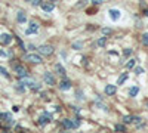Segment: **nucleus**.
I'll return each mask as SVG.
<instances>
[{"label": "nucleus", "mask_w": 148, "mask_h": 133, "mask_svg": "<svg viewBox=\"0 0 148 133\" xmlns=\"http://www.w3.org/2000/svg\"><path fill=\"white\" fill-rule=\"evenodd\" d=\"M102 33L107 35V34H111V33H113V30H111V28H102Z\"/></svg>", "instance_id": "nucleus-25"}, {"label": "nucleus", "mask_w": 148, "mask_h": 133, "mask_svg": "<svg viewBox=\"0 0 148 133\" xmlns=\"http://www.w3.org/2000/svg\"><path fill=\"white\" fill-rule=\"evenodd\" d=\"M37 31H39V25H37V24L34 22V21H31L30 22V27L27 28V34H34V33H37Z\"/></svg>", "instance_id": "nucleus-8"}, {"label": "nucleus", "mask_w": 148, "mask_h": 133, "mask_svg": "<svg viewBox=\"0 0 148 133\" xmlns=\"http://www.w3.org/2000/svg\"><path fill=\"white\" fill-rule=\"evenodd\" d=\"M25 61H28L31 64H40L42 62V56L36 55V53H28V55H25Z\"/></svg>", "instance_id": "nucleus-2"}, {"label": "nucleus", "mask_w": 148, "mask_h": 133, "mask_svg": "<svg viewBox=\"0 0 148 133\" xmlns=\"http://www.w3.org/2000/svg\"><path fill=\"white\" fill-rule=\"evenodd\" d=\"M73 123H74V127H79V126H80V120H79V118H76Z\"/></svg>", "instance_id": "nucleus-28"}, {"label": "nucleus", "mask_w": 148, "mask_h": 133, "mask_svg": "<svg viewBox=\"0 0 148 133\" xmlns=\"http://www.w3.org/2000/svg\"><path fill=\"white\" fill-rule=\"evenodd\" d=\"M31 3H33V6H39V5L42 3V0H33Z\"/></svg>", "instance_id": "nucleus-27"}, {"label": "nucleus", "mask_w": 148, "mask_h": 133, "mask_svg": "<svg viewBox=\"0 0 148 133\" xmlns=\"http://www.w3.org/2000/svg\"><path fill=\"white\" fill-rule=\"evenodd\" d=\"M37 50H39V53H42V55L49 56V55H52V53H53V47H52L51 44H42Z\"/></svg>", "instance_id": "nucleus-1"}, {"label": "nucleus", "mask_w": 148, "mask_h": 133, "mask_svg": "<svg viewBox=\"0 0 148 133\" xmlns=\"http://www.w3.org/2000/svg\"><path fill=\"white\" fill-rule=\"evenodd\" d=\"M16 40H18V43H19V46H21V49H22V50H25V46H24V43L21 42V39H19V37H16Z\"/></svg>", "instance_id": "nucleus-26"}, {"label": "nucleus", "mask_w": 148, "mask_h": 133, "mask_svg": "<svg viewBox=\"0 0 148 133\" xmlns=\"http://www.w3.org/2000/svg\"><path fill=\"white\" fill-rule=\"evenodd\" d=\"M59 89L61 90H68V89H71V81L70 80H62V81H61L59 83Z\"/></svg>", "instance_id": "nucleus-10"}, {"label": "nucleus", "mask_w": 148, "mask_h": 133, "mask_svg": "<svg viewBox=\"0 0 148 133\" xmlns=\"http://www.w3.org/2000/svg\"><path fill=\"white\" fill-rule=\"evenodd\" d=\"M142 72H144L142 67H136V68H135V74H142Z\"/></svg>", "instance_id": "nucleus-24"}, {"label": "nucleus", "mask_w": 148, "mask_h": 133, "mask_svg": "<svg viewBox=\"0 0 148 133\" xmlns=\"http://www.w3.org/2000/svg\"><path fill=\"white\" fill-rule=\"evenodd\" d=\"M135 117L133 115H126L125 118H123V121H125V124H129V123H133Z\"/></svg>", "instance_id": "nucleus-15"}, {"label": "nucleus", "mask_w": 148, "mask_h": 133, "mask_svg": "<svg viewBox=\"0 0 148 133\" xmlns=\"http://www.w3.org/2000/svg\"><path fill=\"white\" fill-rule=\"evenodd\" d=\"M110 16H111V19H113V21H117V19L120 18V10H117V9H110Z\"/></svg>", "instance_id": "nucleus-11"}, {"label": "nucleus", "mask_w": 148, "mask_h": 133, "mask_svg": "<svg viewBox=\"0 0 148 133\" xmlns=\"http://www.w3.org/2000/svg\"><path fill=\"white\" fill-rule=\"evenodd\" d=\"M116 90H117V87L114 86V84H107L105 89H104V92H105V95H107V96L114 95V93H116Z\"/></svg>", "instance_id": "nucleus-6"}, {"label": "nucleus", "mask_w": 148, "mask_h": 133, "mask_svg": "<svg viewBox=\"0 0 148 133\" xmlns=\"http://www.w3.org/2000/svg\"><path fill=\"white\" fill-rule=\"evenodd\" d=\"M114 129H116V132H125V130H126V127L123 126V124H116Z\"/></svg>", "instance_id": "nucleus-21"}, {"label": "nucleus", "mask_w": 148, "mask_h": 133, "mask_svg": "<svg viewBox=\"0 0 148 133\" xmlns=\"http://www.w3.org/2000/svg\"><path fill=\"white\" fill-rule=\"evenodd\" d=\"M42 8H43V10H45V12H52L55 6H53V3H43V5H42Z\"/></svg>", "instance_id": "nucleus-14"}, {"label": "nucleus", "mask_w": 148, "mask_h": 133, "mask_svg": "<svg viewBox=\"0 0 148 133\" xmlns=\"http://www.w3.org/2000/svg\"><path fill=\"white\" fill-rule=\"evenodd\" d=\"M12 42V35H9V34H0V43L2 44H9Z\"/></svg>", "instance_id": "nucleus-9"}, {"label": "nucleus", "mask_w": 148, "mask_h": 133, "mask_svg": "<svg viewBox=\"0 0 148 133\" xmlns=\"http://www.w3.org/2000/svg\"><path fill=\"white\" fill-rule=\"evenodd\" d=\"M138 92H139V89H138L136 86H133V87L129 90V95H130V96H136V95H138Z\"/></svg>", "instance_id": "nucleus-18"}, {"label": "nucleus", "mask_w": 148, "mask_h": 133, "mask_svg": "<svg viewBox=\"0 0 148 133\" xmlns=\"http://www.w3.org/2000/svg\"><path fill=\"white\" fill-rule=\"evenodd\" d=\"M82 6H86V0H80V3L77 5V8H82Z\"/></svg>", "instance_id": "nucleus-30"}, {"label": "nucleus", "mask_w": 148, "mask_h": 133, "mask_svg": "<svg viewBox=\"0 0 148 133\" xmlns=\"http://www.w3.org/2000/svg\"><path fill=\"white\" fill-rule=\"evenodd\" d=\"M123 53H125V56H129L132 53V49H125V52H123Z\"/></svg>", "instance_id": "nucleus-29"}, {"label": "nucleus", "mask_w": 148, "mask_h": 133, "mask_svg": "<svg viewBox=\"0 0 148 133\" xmlns=\"http://www.w3.org/2000/svg\"><path fill=\"white\" fill-rule=\"evenodd\" d=\"M126 78H127V74L125 72V74H121V76L119 77V80H117V84H123V83L126 81Z\"/></svg>", "instance_id": "nucleus-17"}, {"label": "nucleus", "mask_w": 148, "mask_h": 133, "mask_svg": "<svg viewBox=\"0 0 148 133\" xmlns=\"http://www.w3.org/2000/svg\"><path fill=\"white\" fill-rule=\"evenodd\" d=\"M126 67H127L129 70H130V68H133V67H135V59H130V61L126 64Z\"/></svg>", "instance_id": "nucleus-23"}, {"label": "nucleus", "mask_w": 148, "mask_h": 133, "mask_svg": "<svg viewBox=\"0 0 148 133\" xmlns=\"http://www.w3.org/2000/svg\"><path fill=\"white\" fill-rule=\"evenodd\" d=\"M144 15H147V16H148V9L145 10V14H144Z\"/></svg>", "instance_id": "nucleus-33"}, {"label": "nucleus", "mask_w": 148, "mask_h": 133, "mask_svg": "<svg viewBox=\"0 0 148 133\" xmlns=\"http://www.w3.org/2000/svg\"><path fill=\"white\" fill-rule=\"evenodd\" d=\"M141 40H142V44L144 46H148V33H144L142 34V39Z\"/></svg>", "instance_id": "nucleus-20"}, {"label": "nucleus", "mask_w": 148, "mask_h": 133, "mask_svg": "<svg viewBox=\"0 0 148 133\" xmlns=\"http://www.w3.org/2000/svg\"><path fill=\"white\" fill-rule=\"evenodd\" d=\"M92 3H93V5H99V3H102V2H101V0H92Z\"/></svg>", "instance_id": "nucleus-32"}, {"label": "nucleus", "mask_w": 148, "mask_h": 133, "mask_svg": "<svg viewBox=\"0 0 148 133\" xmlns=\"http://www.w3.org/2000/svg\"><path fill=\"white\" fill-rule=\"evenodd\" d=\"M0 74H2L3 77H9V74H8V71L3 68V67H0Z\"/></svg>", "instance_id": "nucleus-22"}, {"label": "nucleus", "mask_w": 148, "mask_h": 133, "mask_svg": "<svg viewBox=\"0 0 148 133\" xmlns=\"http://www.w3.org/2000/svg\"><path fill=\"white\" fill-rule=\"evenodd\" d=\"M105 43H107V37H101L99 40L96 42V46H99V47H104V46H105Z\"/></svg>", "instance_id": "nucleus-16"}, {"label": "nucleus", "mask_w": 148, "mask_h": 133, "mask_svg": "<svg viewBox=\"0 0 148 133\" xmlns=\"http://www.w3.org/2000/svg\"><path fill=\"white\" fill-rule=\"evenodd\" d=\"M43 80H45V83L49 84V86H53V84H55V78H53V76L51 74V72H47V71L43 74Z\"/></svg>", "instance_id": "nucleus-5"}, {"label": "nucleus", "mask_w": 148, "mask_h": 133, "mask_svg": "<svg viewBox=\"0 0 148 133\" xmlns=\"http://www.w3.org/2000/svg\"><path fill=\"white\" fill-rule=\"evenodd\" d=\"M77 98H79V99H84V95L82 96V92H80V90H77Z\"/></svg>", "instance_id": "nucleus-31"}, {"label": "nucleus", "mask_w": 148, "mask_h": 133, "mask_svg": "<svg viewBox=\"0 0 148 133\" xmlns=\"http://www.w3.org/2000/svg\"><path fill=\"white\" fill-rule=\"evenodd\" d=\"M16 19H18V22H21V24H24V22H27V15L24 14L22 10H19L18 14H16Z\"/></svg>", "instance_id": "nucleus-12"}, {"label": "nucleus", "mask_w": 148, "mask_h": 133, "mask_svg": "<svg viewBox=\"0 0 148 133\" xmlns=\"http://www.w3.org/2000/svg\"><path fill=\"white\" fill-rule=\"evenodd\" d=\"M61 126H62L64 129H67V130L74 129V123H73V120H68V118H64L62 121H61Z\"/></svg>", "instance_id": "nucleus-7"}, {"label": "nucleus", "mask_w": 148, "mask_h": 133, "mask_svg": "<svg viewBox=\"0 0 148 133\" xmlns=\"http://www.w3.org/2000/svg\"><path fill=\"white\" fill-rule=\"evenodd\" d=\"M83 47V43L82 42H76V43H73V49H76V50H80Z\"/></svg>", "instance_id": "nucleus-19"}, {"label": "nucleus", "mask_w": 148, "mask_h": 133, "mask_svg": "<svg viewBox=\"0 0 148 133\" xmlns=\"http://www.w3.org/2000/svg\"><path fill=\"white\" fill-rule=\"evenodd\" d=\"M51 120H52V115L49 114V113H46V111H45V113L40 115V118H39V124L45 126L46 123H49V121H51Z\"/></svg>", "instance_id": "nucleus-3"}, {"label": "nucleus", "mask_w": 148, "mask_h": 133, "mask_svg": "<svg viewBox=\"0 0 148 133\" xmlns=\"http://www.w3.org/2000/svg\"><path fill=\"white\" fill-rule=\"evenodd\" d=\"M15 72L19 77H28V71L27 68H24L22 65H15Z\"/></svg>", "instance_id": "nucleus-4"}, {"label": "nucleus", "mask_w": 148, "mask_h": 133, "mask_svg": "<svg viewBox=\"0 0 148 133\" xmlns=\"http://www.w3.org/2000/svg\"><path fill=\"white\" fill-rule=\"evenodd\" d=\"M55 70H56L58 74H61L62 77H65V70H64V67L61 65V64H56V65H55Z\"/></svg>", "instance_id": "nucleus-13"}, {"label": "nucleus", "mask_w": 148, "mask_h": 133, "mask_svg": "<svg viewBox=\"0 0 148 133\" xmlns=\"http://www.w3.org/2000/svg\"><path fill=\"white\" fill-rule=\"evenodd\" d=\"M147 105H148V104H147Z\"/></svg>", "instance_id": "nucleus-34"}]
</instances>
